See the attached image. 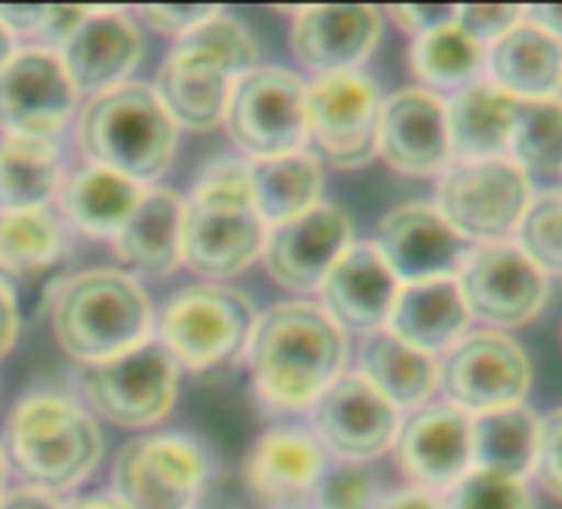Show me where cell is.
<instances>
[{
	"label": "cell",
	"mask_w": 562,
	"mask_h": 509,
	"mask_svg": "<svg viewBox=\"0 0 562 509\" xmlns=\"http://www.w3.org/2000/svg\"><path fill=\"white\" fill-rule=\"evenodd\" d=\"M74 90L80 97L106 93L130 83L143 60V27L123 8H90L87 21L57 50Z\"/></svg>",
	"instance_id": "22"
},
{
	"label": "cell",
	"mask_w": 562,
	"mask_h": 509,
	"mask_svg": "<svg viewBox=\"0 0 562 509\" xmlns=\"http://www.w3.org/2000/svg\"><path fill=\"white\" fill-rule=\"evenodd\" d=\"M522 18L562 44V4H532V8H522Z\"/></svg>",
	"instance_id": "48"
},
{
	"label": "cell",
	"mask_w": 562,
	"mask_h": 509,
	"mask_svg": "<svg viewBox=\"0 0 562 509\" xmlns=\"http://www.w3.org/2000/svg\"><path fill=\"white\" fill-rule=\"evenodd\" d=\"M467 312L493 331L532 325L549 302V279L509 241L470 245L453 275Z\"/></svg>",
	"instance_id": "14"
},
{
	"label": "cell",
	"mask_w": 562,
	"mask_h": 509,
	"mask_svg": "<svg viewBox=\"0 0 562 509\" xmlns=\"http://www.w3.org/2000/svg\"><path fill=\"white\" fill-rule=\"evenodd\" d=\"M116 259L130 275H169L182 265V195L172 189L149 185L113 235Z\"/></svg>",
	"instance_id": "27"
},
{
	"label": "cell",
	"mask_w": 562,
	"mask_h": 509,
	"mask_svg": "<svg viewBox=\"0 0 562 509\" xmlns=\"http://www.w3.org/2000/svg\"><path fill=\"white\" fill-rule=\"evenodd\" d=\"M268 241L248 162L218 156L209 159L182 199V265L202 282H225L251 269Z\"/></svg>",
	"instance_id": "2"
},
{
	"label": "cell",
	"mask_w": 562,
	"mask_h": 509,
	"mask_svg": "<svg viewBox=\"0 0 562 509\" xmlns=\"http://www.w3.org/2000/svg\"><path fill=\"white\" fill-rule=\"evenodd\" d=\"M374 499H378L374 476L368 473L364 463L331 460L315 486L312 509H371Z\"/></svg>",
	"instance_id": "39"
},
{
	"label": "cell",
	"mask_w": 562,
	"mask_h": 509,
	"mask_svg": "<svg viewBox=\"0 0 562 509\" xmlns=\"http://www.w3.org/2000/svg\"><path fill=\"white\" fill-rule=\"evenodd\" d=\"M4 483H8V463H4V450H0V496H4Z\"/></svg>",
	"instance_id": "51"
},
{
	"label": "cell",
	"mask_w": 562,
	"mask_h": 509,
	"mask_svg": "<svg viewBox=\"0 0 562 509\" xmlns=\"http://www.w3.org/2000/svg\"><path fill=\"white\" fill-rule=\"evenodd\" d=\"M355 245V222L341 205L318 202L305 215L268 228L265 272L289 292H318L335 262Z\"/></svg>",
	"instance_id": "17"
},
{
	"label": "cell",
	"mask_w": 562,
	"mask_h": 509,
	"mask_svg": "<svg viewBox=\"0 0 562 509\" xmlns=\"http://www.w3.org/2000/svg\"><path fill=\"white\" fill-rule=\"evenodd\" d=\"M50 328L57 344L90 367L153 341L156 315L136 275L126 269H87L57 285Z\"/></svg>",
	"instance_id": "5"
},
{
	"label": "cell",
	"mask_w": 562,
	"mask_h": 509,
	"mask_svg": "<svg viewBox=\"0 0 562 509\" xmlns=\"http://www.w3.org/2000/svg\"><path fill=\"white\" fill-rule=\"evenodd\" d=\"M453 21L483 47L499 41L506 31H513L522 21L519 4H460L453 8Z\"/></svg>",
	"instance_id": "40"
},
{
	"label": "cell",
	"mask_w": 562,
	"mask_h": 509,
	"mask_svg": "<svg viewBox=\"0 0 562 509\" xmlns=\"http://www.w3.org/2000/svg\"><path fill=\"white\" fill-rule=\"evenodd\" d=\"M21 338V312H18V298L14 289H8L0 282V358H8L14 351Z\"/></svg>",
	"instance_id": "45"
},
{
	"label": "cell",
	"mask_w": 562,
	"mask_h": 509,
	"mask_svg": "<svg viewBox=\"0 0 562 509\" xmlns=\"http://www.w3.org/2000/svg\"><path fill=\"white\" fill-rule=\"evenodd\" d=\"M532 387V364L506 331H467L440 361L443 404L460 414L486 417L526 404Z\"/></svg>",
	"instance_id": "13"
},
{
	"label": "cell",
	"mask_w": 562,
	"mask_h": 509,
	"mask_svg": "<svg viewBox=\"0 0 562 509\" xmlns=\"http://www.w3.org/2000/svg\"><path fill=\"white\" fill-rule=\"evenodd\" d=\"M371 509H443V502H440L437 493L404 486V489H391V493L378 496Z\"/></svg>",
	"instance_id": "46"
},
{
	"label": "cell",
	"mask_w": 562,
	"mask_h": 509,
	"mask_svg": "<svg viewBox=\"0 0 562 509\" xmlns=\"http://www.w3.org/2000/svg\"><path fill=\"white\" fill-rule=\"evenodd\" d=\"M222 126L248 162L305 149V80L258 64L235 83Z\"/></svg>",
	"instance_id": "12"
},
{
	"label": "cell",
	"mask_w": 562,
	"mask_h": 509,
	"mask_svg": "<svg viewBox=\"0 0 562 509\" xmlns=\"http://www.w3.org/2000/svg\"><path fill=\"white\" fill-rule=\"evenodd\" d=\"M516 103L490 80H473L447 97V133L453 162H483L509 156Z\"/></svg>",
	"instance_id": "28"
},
{
	"label": "cell",
	"mask_w": 562,
	"mask_h": 509,
	"mask_svg": "<svg viewBox=\"0 0 562 509\" xmlns=\"http://www.w3.org/2000/svg\"><path fill=\"white\" fill-rule=\"evenodd\" d=\"M394 279L401 285H420L437 279H453L467 241L443 222V215L434 208V202H404L394 205L374 231L371 241Z\"/></svg>",
	"instance_id": "19"
},
{
	"label": "cell",
	"mask_w": 562,
	"mask_h": 509,
	"mask_svg": "<svg viewBox=\"0 0 562 509\" xmlns=\"http://www.w3.org/2000/svg\"><path fill=\"white\" fill-rule=\"evenodd\" d=\"M381 90L364 70L305 83V149L335 169H364L378 156Z\"/></svg>",
	"instance_id": "9"
},
{
	"label": "cell",
	"mask_w": 562,
	"mask_h": 509,
	"mask_svg": "<svg viewBox=\"0 0 562 509\" xmlns=\"http://www.w3.org/2000/svg\"><path fill=\"white\" fill-rule=\"evenodd\" d=\"M322 308L331 315V321L348 335H378L387 328L391 308L397 302L401 282L381 259V251L371 241H355L328 279L322 282Z\"/></svg>",
	"instance_id": "24"
},
{
	"label": "cell",
	"mask_w": 562,
	"mask_h": 509,
	"mask_svg": "<svg viewBox=\"0 0 562 509\" xmlns=\"http://www.w3.org/2000/svg\"><path fill=\"white\" fill-rule=\"evenodd\" d=\"M387 21H394L404 34L417 37L437 24H447L453 21V8H424V4H397V8H387Z\"/></svg>",
	"instance_id": "44"
},
{
	"label": "cell",
	"mask_w": 562,
	"mask_h": 509,
	"mask_svg": "<svg viewBox=\"0 0 562 509\" xmlns=\"http://www.w3.org/2000/svg\"><path fill=\"white\" fill-rule=\"evenodd\" d=\"M470 321L473 318L457 282L437 279L420 285H401L384 331L401 344L437 358L447 354L470 331Z\"/></svg>",
	"instance_id": "26"
},
{
	"label": "cell",
	"mask_w": 562,
	"mask_h": 509,
	"mask_svg": "<svg viewBox=\"0 0 562 509\" xmlns=\"http://www.w3.org/2000/svg\"><path fill=\"white\" fill-rule=\"evenodd\" d=\"M532 473L546 486L549 496L562 499V407H555L546 417H539Z\"/></svg>",
	"instance_id": "41"
},
{
	"label": "cell",
	"mask_w": 562,
	"mask_h": 509,
	"mask_svg": "<svg viewBox=\"0 0 562 509\" xmlns=\"http://www.w3.org/2000/svg\"><path fill=\"white\" fill-rule=\"evenodd\" d=\"M486 77L513 103L555 100L562 87V44L526 18L486 47Z\"/></svg>",
	"instance_id": "25"
},
{
	"label": "cell",
	"mask_w": 562,
	"mask_h": 509,
	"mask_svg": "<svg viewBox=\"0 0 562 509\" xmlns=\"http://www.w3.org/2000/svg\"><path fill=\"white\" fill-rule=\"evenodd\" d=\"M64 509H126V506L113 493H90V496L64 499Z\"/></svg>",
	"instance_id": "49"
},
{
	"label": "cell",
	"mask_w": 562,
	"mask_h": 509,
	"mask_svg": "<svg viewBox=\"0 0 562 509\" xmlns=\"http://www.w3.org/2000/svg\"><path fill=\"white\" fill-rule=\"evenodd\" d=\"M60 185L57 139L0 136V208H44Z\"/></svg>",
	"instance_id": "33"
},
{
	"label": "cell",
	"mask_w": 562,
	"mask_h": 509,
	"mask_svg": "<svg viewBox=\"0 0 562 509\" xmlns=\"http://www.w3.org/2000/svg\"><path fill=\"white\" fill-rule=\"evenodd\" d=\"M509 159L532 176H562V100L516 103Z\"/></svg>",
	"instance_id": "36"
},
{
	"label": "cell",
	"mask_w": 562,
	"mask_h": 509,
	"mask_svg": "<svg viewBox=\"0 0 562 509\" xmlns=\"http://www.w3.org/2000/svg\"><path fill=\"white\" fill-rule=\"evenodd\" d=\"M378 156L401 176H440L450 156L447 100L424 87H404L381 100L378 113Z\"/></svg>",
	"instance_id": "18"
},
{
	"label": "cell",
	"mask_w": 562,
	"mask_h": 509,
	"mask_svg": "<svg viewBox=\"0 0 562 509\" xmlns=\"http://www.w3.org/2000/svg\"><path fill=\"white\" fill-rule=\"evenodd\" d=\"M328 463L331 453L308 427H274L251 443L241 476L265 509H312Z\"/></svg>",
	"instance_id": "20"
},
{
	"label": "cell",
	"mask_w": 562,
	"mask_h": 509,
	"mask_svg": "<svg viewBox=\"0 0 562 509\" xmlns=\"http://www.w3.org/2000/svg\"><path fill=\"white\" fill-rule=\"evenodd\" d=\"M179 367L153 338L113 361L90 364L80 374L87 410L113 427L143 430L169 417L179 397Z\"/></svg>",
	"instance_id": "11"
},
{
	"label": "cell",
	"mask_w": 562,
	"mask_h": 509,
	"mask_svg": "<svg viewBox=\"0 0 562 509\" xmlns=\"http://www.w3.org/2000/svg\"><path fill=\"white\" fill-rule=\"evenodd\" d=\"M18 34L4 24V18H0V70H4L11 64V57L18 54Z\"/></svg>",
	"instance_id": "50"
},
{
	"label": "cell",
	"mask_w": 562,
	"mask_h": 509,
	"mask_svg": "<svg viewBox=\"0 0 562 509\" xmlns=\"http://www.w3.org/2000/svg\"><path fill=\"white\" fill-rule=\"evenodd\" d=\"M513 241L546 279H562V189L532 195Z\"/></svg>",
	"instance_id": "37"
},
{
	"label": "cell",
	"mask_w": 562,
	"mask_h": 509,
	"mask_svg": "<svg viewBox=\"0 0 562 509\" xmlns=\"http://www.w3.org/2000/svg\"><path fill=\"white\" fill-rule=\"evenodd\" d=\"M258 67V44L241 21L215 11L182 34L156 73V93L179 129L209 133L222 126L235 83Z\"/></svg>",
	"instance_id": "3"
},
{
	"label": "cell",
	"mask_w": 562,
	"mask_h": 509,
	"mask_svg": "<svg viewBox=\"0 0 562 509\" xmlns=\"http://www.w3.org/2000/svg\"><path fill=\"white\" fill-rule=\"evenodd\" d=\"M77 139L90 166L149 185L172 166L179 126L149 83L130 80L83 103Z\"/></svg>",
	"instance_id": "6"
},
{
	"label": "cell",
	"mask_w": 562,
	"mask_h": 509,
	"mask_svg": "<svg viewBox=\"0 0 562 509\" xmlns=\"http://www.w3.org/2000/svg\"><path fill=\"white\" fill-rule=\"evenodd\" d=\"M74 90L60 57L44 47H24L0 70V133L54 139L77 113Z\"/></svg>",
	"instance_id": "16"
},
{
	"label": "cell",
	"mask_w": 562,
	"mask_h": 509,
	"mask_svg": "<svg viewBox=\"0 0 562 509\" xmlns=\"http://www.w3.org/2000/svg\"><path fill=\"white\" fill-rule=\"evenodd\" d=\"M248 179H251L255 208L268 228L292 222L308 208H315L318 202H325L322 199L325 169L308 149L274 156V159H255L248 162Z\"/></svg>",
	"instance_id": "32"
},
{
	"label": "cell",
	"mask_w": 562,
	"mask_h": 509,
	"mask_svg": "<svg viewBox=\"0 0 562 509\" xmlns=\"http://www.w3.org/2000/svg\"><path fill=\"white\" fill-rule=\"evenodd\" d=\"M87 14H90V8L41 4V18H37V24L31 31V37H37L41 44H34V47H44V50H54L57 54L74 37V31L87 21Z\"/></svg>",
	"instance_id": "43"
},
{
	"label": "cell",
	"mask_w": 562,
	"mask_h": 509,
	"mask_svg": "<svg viewBox=\"0 0 562 509\" xmlns=\"http://www.w3.org/2000/svg\"><path fill=\"white\" fill-rule=\"evenodd\" d=\"M470 423L473 420L457 407L434 400L414 410L407 420H401L391 450L411 486L440 496L473 466Z\"/></svg>",
	"instance_id": "21"
},
{
	"label": "cell",
	"mask_w": 562,
	"mask_h": 509,
	"mask_svg": "<svg viewBox=\"0 0 562 509\" xmlns=\"http://www.w3.org/2000/svg\"><path fill=\"white\" fill-rule=\"evenodd\" d=\"M559 100H562V87H559Z\"/></svg>",
	"instance_id": "52"
},
{
	"label": "cell",
	"mask_w": 562,
	"mask_h": 509,
	"mask_svg": "<svg viewBox=\"0 0 562 509\" xmlns=\"http://www.w3.org/2000/svg\"><path fill=\"white\" fill-rule=\"evenodd\" d=\"M255 321L258 308L248 295L225 282H195L166 302L156 341L179 371L212 374L245 354Z\"/></svg>",
	"instance_id": "7"
},
{
	"label": "cell",
	"mask_w": 562,
	"mask_h": 509,
	"mask_svg": "<svg viewBox=\"0 0 562 509\" xmlns=\"http://www.w3.org/2000/svg\"><path fill=\"white\" fill-rule=\"evenodd\" d=\"M103 460V430L74 397L57 391L24 394L8 414L4 463L44 493L77 489Z\"/></svg>",
	"instance_id": "4"
},
{
	"label": "cell",
	"mask_w": 562,
	"mask_h": 509,
	"mask_svg": "<svg viewBox=\"0 0 562 509\" xmlns=\"http://www.w3.org/2000/svg\"><path fill=\"white\" fill-rule=\"evenodd\" d=\"M358 374L401 414L427 407L440 391V361L401 344L387 331H378L364 341Z\"/></svg>",
	"instance_id": "29"
},
{
	"label": "cell",
	"mask_w": 562,
	"mask_h": 509,
	"mask_svg": "<svg viewBox=\"0 0 562 509\" xmlns=\"http://www.w3.org/2000/svg\"><path fill=\"white\" fill-rule=\"evenodd\" d=\"M536 437H539V417L526 404L486 417H473L470 423L473 466L513 479H526L536 463Z\"/></svg>",
	"instance_id": "35"
},
{
	"label": "cell",
	"mask_w": 562,
	"mask_h": 509,
	"mask_svg": "<svg viewBox=\"0 0 562 509\" xmlns=\"http://www.w3.org/2000/svg\"><path fill=\"white\" fill-rule=\"evenodd\" d=\"M322 446L351 463L384 456L401 430V410L387 404L358 371H345L308 410Z\"/></svg>",
	"instance_id": "15"
},
{
	"label": "cell",
	"mask_w": 562,
	"mask_h": 509,
	"mask_svg": "<svg viewBox=\"0 0 562 509\" xmlns=\"http://www.w3.org/2000/svg\"><path fill=\"white\" fill-rule=\"evenodd\" d=\"M407 60H411V73L420 80L424 90L457 93L460 87L480 80L486 67V47L473 41L457 21H447L411 37Z\"/></svg>",
	"instance_id": "34"
},
{
	"label": "cell",
	"mask_w": 562,
	"mask_h": 509,
	"mask_svg": "<svg viewBox=\"0 0 562 509\" xmlns=\"http://www.w3.org/2000/svg\"><path fill=\"white\" fill-rule=\"evenodd\" d=\"M0 509H64V499L37 486H18V489H4Z\"/></svg>",
	"instance_id": "47"
},
{
	"label": "cell",
	"mask_w": 562,
	"mask_h": 509,
	"mask_svg": "<svg viewBox=\"0 0 562 509\" xmlns=\"http://www.w3.org/2000/svg\"><path fill=\"white\" fill-rule=\"evenodd\" d=\"M532 202V179L509 159L450 162L437 176L434 208L467 245L516 238Z\"/></svg>",
	"instance_id": "8"
},
{
	"label": "cell",
	"mask_w": 562,
	"mask_h": 509,
	"mask_svg": "<svg viewBox=\"0 0 562 509\" xmlns=\"http://www.w3.org/2000/svg\"><path fill=\"white\" fill-rule=\"evenodd\" d=\"M146 189L149 185H139V182L113 172V169L83 166L57 192L60 215L77 231H83L90 238H110L113 241V235L133 215V208L139 205Z\"/></svg>",
	"instance_id": "31"
},
{
	"label": "cell",
	"mask_w": 562,
	"mask_h": 509,
	"mask_svg": "<svg viewBox=\"0 0 562 509\" xmlns=\"http://www.w3.org/2000/svg\"><path fill=\"white\" fill-rule=\"evenodd\" d=\"M67 251L64 218L44 208H0V282L8 289L57 269Z\"/></svg>",
	"instance_id": "30"
},
{
	"label": "cell",
	"mask_w": 562,
	"mask_h": 509,
	"mask_svg": "<svg viewBox=\"0 0 562 509\" xmlns=\"http://www.w3.org/2000/svg\"><path fill=\"white\" fill-rule=\"evenodd\" d=\"M215 11H222L218 4H146V8H139L133 18L139 21V24H146L149 31H156V34H166V37H182V34H189V31H195L202 21H209Z\"/></svg>",
	"instance_id": "42"
},
{
	"label": "cell",
	"mask_w": 562,
	"mask_h": 509,
	"mask_svg": "<svg viewBox=\"0 0 562 509\" xmlns=\"http://www.w3.org/2000/svg\"><path fill=\"white\" fill-rule=\"evenodd\" d=\"M248 374L258 400L271 410H312L345 374L348 335L318 302L292 298L258 312L248 348Z\"/></svg>",
	"instance_id": "1"
},
{
	"label": "cell",
	"mask_w": 562,
	"mask_h": 509,
	"mask_svg": "<svg viewBox=\"0 0 562 509\" xmlns=\"http://www.w3.org/2000/svg\"><path fill=\"white\" fill-rule=\"evenodd\" d=\"M209 486V453L186 433H146L120 446L110 493L126 509H199Z\"/></svg>",
	"instance_id": "10"
},
{
	"label": "cell",
	"mask_w": 562,
	"mask_h": 509,
	"mask_svg": "<svg viewBox=\"0 0 562 509\" xmlns=\"http://www.w3.org/2000/svg\"><path fill=\"white\" fill-rule=\"evenodd\" d=\"M443 509H536L526 479L470 466L447 493H440Z\"/></svg>",
	"instance_id": "38"
},
{
	"label": "cell",
	"mask_w": 562,
	"mask_h": 509,
	"mask_svg": "<svg viewBox=\"0 0 562 509\" xmlns=\"http://www.w3.org/2000/svg\"><path fill=\"white\" fill-rule=\"evenodd\" d=\"M381 34L384 14L371 4H308L292 18V50L315 77L361 70Z\"/></svg>",
	"instance_id": "23"
}]
</instances>
